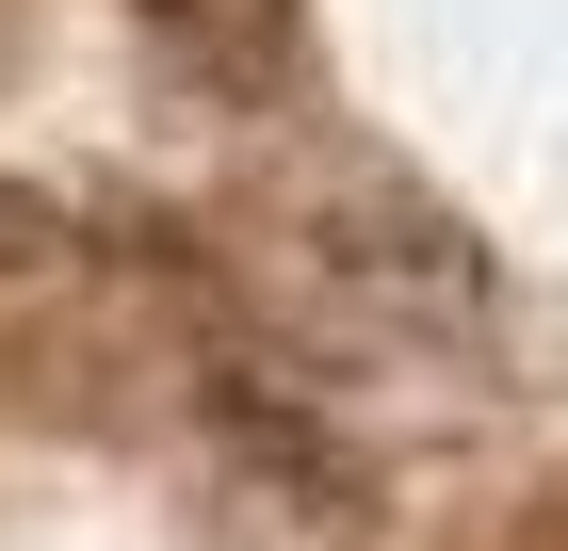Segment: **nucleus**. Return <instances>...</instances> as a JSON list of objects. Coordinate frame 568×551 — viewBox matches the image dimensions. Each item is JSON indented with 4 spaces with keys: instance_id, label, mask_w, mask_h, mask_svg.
<instances>
[{
    "instance_id": "2",
    "label": "nucleus",
    "mask_w": 568,
    "mask_h": 551,
    "mask_svg": "<svg viewBox=\"0 0 568 551\" xmlns=\"http://www.w3.org/2000/svg\"><path fill=\"white\" fill-rule=\"evenodd\" d=\"M131 33H146V65H163L179 98L244 114V98H276V82H293L308 0H131Z\"/></svg>"
},
{
    "instance_id": "1",
    "label": "nucleus",
    "mask_w": 568,
    "mask_h": 551,
    "mask_svg": "<svg viewBox=\"0 0 568 551\" xmlns=\"http://www.w3.org/2000/svg\"><path fill=\"white\" fill-rule=\"evenodd\" d=\"M293 259L357 308V325H406V340H471L487 308H504L487 244L438 212V195H406V178H342V195H308V212H293Z\"/></svg>"
}]
</instances>
